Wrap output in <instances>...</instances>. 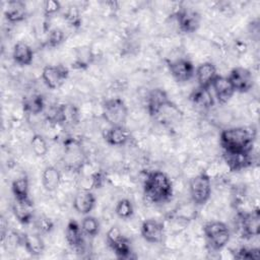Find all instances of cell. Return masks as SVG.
Segmentation results:
<instances>
[{
	"mask_svg": "<svg viewBox=\"0 0 260 260\" xmlns=\"http://www.w3.org/2000/svg\"><path fill=\"white\" fill-rule=\"evenodd\" d=\"M102 116L110 126H122L128 117V108L120 98L106 100L102 105Z\"/></svg>",
	"mask_w": 260,
	"mask_h": 260,
	"instance_id": "277c9868",
	"label": "cell"
},
{
	"mask_svg": "<svg viewBox=\"0 0 260 260\" xmlns=\"http://www.w3.org/2000/svg\"><path fill=\"white\" fill-rule=\"evenodd\" d=\"M81 229L85 236L95 237L100 232V222L99 220L91 215H85L81 220Z\"/></svg>",
	"mask_w": 260,
	"mask_h": 260,
	"instance_id": "f546056e",
	"label": "cell"
},
{
	"mask_svg": "<svg viewBox=\"0 0 260 260\" xmlns=\"http://www.w3.org/2000/svg\"><path fill=\"white\" fill-rule=\"evenodd\" d=\"M223 159L231 171L246 169L252 164L251 152H224Z\"/></svg>",
	"mask_w": 260,
	"mask_h": 260,
	"instance_id": "44dd1931",
	"label": "cell"
},
{
	"mask_svg": "<svg viewBox=\"0 0 260 260\" xmlns=\"http://www.w3.org/2000/svg\"><path fill=\"white\" fill-rule=\"evenodd\" d=\"M61 8L60 2L55 0H47L43 4V11L46 16H51L55 13H57Z\"/></svg>",
	"mask_w": 260,
	"mask_h": 260,
	"instance_id": "e575fe53",
	"label": "cell"
},
{
	"mask_svg": "<svg viewBox=\"0 0 260 260\" xmlns=\"http://www.w3.org/2000/svg\"><path fill=\"white\" fill-rule=\"evenodd\" d=\"M189 99L194 106L203 110H208L214 105V99L210 89L205 87L198 86L194 88L190 93Z\"/></svg>",
	"mask_w": 260,
	"mask_h": 260,
	"instance_id": "7402d4cb",
	"label": "cell"
},
{
	"mask_svg": "<svg viewBox=\"0 0 260 260\" xmlns=\"http://www.w3.org/2000/svg\"><path fill=\"white\" fill-rule=\"evenodd\" d=\"M22 245L25 251L31 256H39L45 251V243L38 234H23Z\"/></svg>",
	"mask_w": 260,
	"mask_h": 260,
	"instance_id": "484cf974",
	"label": "cell"
},
{
	"mask_svg": "<svg viewBox=\"0 0 260 260\" xmlns=\"http://www.w3.org/2000/svg\"><path fill=\"white\" fill-rule=\"evenodd\" d=\"M30 147L37 156H45L48 152V144L46 139L41 134H34L30 139Z\"/></svg>",
	"mask_w": 260,
	"mask_h": 260,
	"instance_id": "4dcf8cb0",
	"label": "cell"
},
{
	"mask_svg": "<svg viewBox=\"0 0 260 260\" xmlns=\"http://www.w3.org/2000/svg\"><path fill=\"white\" fill-rule=\"evenodd\" d=\"M219 104H226L235 93V90L228 77L217 75L210 86Z\"/></svg>",
	"mask_w": 260,
	"mask_h": 260,
	"instance_id": "2e32d148",
	"label": "cell"
},
{
	"mask_svg": "<svg viewBox=\"0 0 260 260\" xmlns=\"http://www.w3.org/2000/svg\"><path fill=\"white\" fill-rule=\"evenodd\" d=\"M203 233L208 246L215 251L223 249L231 239L229 226L219 220H212L205 223Z\"/></svg>",
	"mask_w": 260,
	"mask_h": 260,
	"instance_id": "3957f363",
	"label": "cell"
},
{
	"mask_svg": "<svg viewBox=\"0 0 260 260\" xmlns=\"http://www.w3.org/2000/svg\"><path fill=\"white\" fill-rule=\"evenodd\" d=\"M12 59L19 66H28L34 60V51L26 43L18 42L13 47Z\"/></svg>",
	"mask_w": 260,
	"mask_h": 260,
	"instance_id": "cb8c5ba5",
	"label": "cell"
},
{
	"mask_svg": "<svg viewBox=\"0 0 260 260\" xmlns=\"http://www.w3.org/2000/svg\"><path fill=\"white\" fill-rule=\"evenodd\" d=\"M95 196L94 194L86 189L78 191L73 198V208L80 214H89L95 206Z\"/></svg>",
	"mask_w": 260,
	"mask_h": 260,
	"instance_id": "9a60e30c",
	"label": "cell"
},
{
	"mask_svg": "<svg viewBox=\"0 0 260 260\" xmlns=\"http://www.w3.org/2000/svg\"><path fill=\"white\" fill-rule=\"evenodd\" d=\"M189 193L195 205L205 204L211 196V179L209 175L202 172L191 178L189 182Z\"/></svg>",
	"mask_w": 260,
	"mask_h": 260,
	"instance_id": "5b68a950",
	"label": "cell"
},
{
	"mask_svg": "<svg viewBox=\"0 0 260 260\" xmlns=\"http://www.w3.org/2000/svg\"><path fill=\"white\" fill-rule=\"evenodd\" d=\"M140 234L142 238L150 243H160L165 236V224L162 221L155 218L145 219L140 226Z\"/></svg>",
	"mask_w": 260,
	"mask_h": 260,
	"instance_id": "4fadbf2b",
	"label": "cell"
},
{
	"mask_svg": "<svg viewBox=\"0 0 260 260\" xmlns=\"http://www.w3.org/2000/svg\"><path fill=\"white\" fill-rule=\"evenodd\" d=\"M64 31L59 27H54L48 31L47 44L50 47H57L64 41Z\"/></svg>",
	"mask_w": 260,
	"mask_h": 260,
	"instance_id": "1f68e13d",
	"label": "cell"
},
{
	"mask_svg": "<svg viewBox=\"0 0 260 260\" xmlns=\"http://www.w3.org/2000/svg\"><path fill=\"white\" fill-rule=\"evenodd\" d=\"M11 191L14 196V199L25 200L29 199V182L26 175H22L15 180H13L11 184Z\"/></svg>",
	"mask_w": 260,
	"mask_h": 260,
	"instance_id": "4316f807",
	"label": "cell"
},
{
	"mask_svg": "<svg viewBox=\"0 0 260 260\" xmlns=\"http://www.w3.org/2000/svg\"><path fill=\"white\" fill-rule=\"evenodd\" d=\"M106 242L110 249L120 259H129L132 254L130 241L122 234L118 226H112L106 235Z\"/></svg>",
	"mask_w": 260,
	"mask_h": 260,
	"instance_id": "8992f818",
	"label": "cell"
},
{
	"mask_svg": "<svg viewBox=\"0 0 260 260\" xmlns=\"http://www.w3.org/2000/svg\"><path fill=\"white\" fill-rule=\"evenodd\" d=\"M84 236L81 225L76 220L70 219L65 229V239L68 246L76 252H81L84 249Z\"/></svg>",
	"mask_w": 260,
	"mask_h": 260,
	"instance_id": "5bb4252c",
	"label": "cell"
},
{
	"mask_svg": "<svg viewBox=\"0 0 260 260\" xmlns=\"http://www.w3.org/2000/svg\"><path fill=\"white\" fill-rule=\"evenodd\" d=\"M255 136L253 128L233 127L221 131L219 143L224 152H251Z\"/></svg>",
	"mask_w": 260,
	"mask_h": 260,
	"instance_id": "6da1fadb",
	"label": "cell"
},
{
	"mask_svg": "<svg viewBox=\"0 0 260 260\" xmlns=\"http://www.w3.org/2000/svg\"><path fill=\"white\" fill-rule=\"evenodd\" d=\"M259 256L258 248H246L243 247L237 251L235 258L237 259H257Z\"/></svg>",
	"mask_w": 260,
	"mask_h": 260,
	"instance_id": "d6a6232c",
	"label": "cell"
},
{
	"mask_svg": "<svg viewBox=\"0 0 260 260\" xmlns=\"http://www.w3.org/2000/svg\"><path fill=\"white\" fill-rule=\"evenodd\" d=\"M36 226L39 230L40 233L42 234H48L50 233L53 228H54V223L53 221L47 217V216H40L37 221H36Z\"/></svg>",
	"mask_w": 260,
	"mask_h": 260,
	"instance_id": "836d02e7",
	"label": "cell"
},
{
	"mask_svg": "<svg viewBox=\"0 0 260 260\" xmlns=\"http://www.w3.org/2000/svg\"><path fill=\"white\" fill-rule=\"evenodd\" d=\"M104 138L109 145L123 146L130 141L131 133L124 125L110 126V128L105 131Z\"/></svg>",
	"mask_w": 260,
	"mask_h": 260,
	"instance_id": "e0dca14e",
	"label": "cell"
},
{
	"mask_svg": "<svg viewBox=\"0 0 260 260\" xmlns=\"http://www.w3.org/2000/svg\"><path fill=\"white\" fill-rule=\"evenodd\" d=\"M12 213L22 224H28L34 218V204L30 199H14L11 205Z\"/></svg>",
	"mask_w": 260,
	"mask_h": 260,
	"instance_id": "ac0fdd59",
	"label": "cell"
},
{
	"mask_svg": "<svg viewBox=\"0 0 260 260\" xmlns=\"http://www.w3.org/2000/svg\"><path fill=\"white\" fill-rule=\"evenodd\" d=\"M217 70L214 64L211 62L201 63L195 68V77L198 82V86L210 88L212 81L217 76Z\"/></svg>",
	"mask_w": 260,
	"mask_h": 260,
	"instance_id": "d6986e66",
	"label": "cell"
},
{
	"mask_svg": "<svg viewBox=\"0 0 260 260\" xmlns=\"http://www.w3.org/2000/svg\"><path fill=\"white\" fill-rule=\"evenodd\" d=\"M169 98L168 94L166 93L165 90L160 89V88H154L152 89L148 96H147V112L148 114L154 118L156 116V114L158 113V111L169 102Z\"/></svg>",
	"mask_w": 260,
	"mask_h": 260,
	"instance_id": "603a6c76",
	"label": "cell"
},
{
	"mask_svg": "<svg viewBox=\"0 0 260 260\" xmlns=\"http://www.w3.org/2000/svg\"><path fill=\"white\" fill-rule=\"evenodd\" d=\"M143 192L146 199L152 203H165L173 195V183L170 177L161 171H153L147 174Z\"/></svg>",
	"mask_w": 260,
	"mask_h": 260,
	"instance_id": "7a4b0ae2",
	"label": "cell"
},
{
	"mask_svg": "<svg viewBox=\"0 0 260 260\" xmlns=\"http://www.w3.org/2000/svg\"><path fill=\"white\" fill-rule=\"evenodd\" d=\"M27 15L26 5L23 1L20 0H11L6 3L4 9L5 18L12 23L20 22L25 19Z\"/></svg>",
	"mask_w": 260,
	"mask_h": 260,
	"instance_id": "ffe728a7",
	"label": "cell"
},
{
	"mask_svg": "<svg viewBox=\"0 0 260 260\" xmlns=\"http://www.w3.org/2000/svg\"><path fill=\"white\" fill-rule=\"evenodd\" d=\"M62 181V176L59 170L53 166H48L44 169L42 174V184L45 190L53 192L58 189Z\"/></svg>",
	"mask_w": 260,
	"mask_h": 260,
	"instance_id": "d4e9b609",
	"label": "cell"
},
{
	"mask_svg": "<svg viewBox=\"0 0 260 260\" xmlns=\"http://www.w3.org/2000/svg\"><path fill=\"white\" fill-rule=\"evenodd\" d=\"M64 165L70 171H79L84 165V153L76 139H68L64 147Z\"/></svg>",
	"mask_w": 260,
	"mask_h": 260,
	"instance_id": "52a82bcc",
	"label": "cell"
},
{
	"mask_svg": "<svg viewBox=\"0 0 260 260\" xmlns=\"http://www.w3.org/2000/svg\"><path fill=\"white\" fill-rule=\"evenodd\" d=\"M169 70L174 79L178 82L189 81L195 75L193 63L185 58H179L169 63Z\"/></svg>",
	"mask_w": 260,
	"mask_h": 260,
	"instance_id": "7c38bea8",
	"label": "cell"
},
{
	"mask_svg": "<svg viewBox=\"0 0 260 260\" xmlns=\"http://www.w3.org/2000/svg\"><path fill=\"white\" fill-rule=\"evenodd\" d=\"M115 213L119 218L129 219L134 213V207L132 202L127 198L120 199L115 206Z\"/></svg>",
	"mask_w": 260,
	"mask_h": 260,
	"instance_id": "f1b7e54d",
	"label": "cell"
},
{
	"mask_svg": "<svg viewBox=\"0 0 260 260\" xmlns=\"http://www.w3.org/2000/svg\"><path fill=\"white\" fill-rule=\"evenodd\" d=\"M260 213L256 208L250 212L239 213V229L244 238H252L259 235Z\"/></svg>",
	"mask_w": 260,
	"mask_h": 260,
	"instance_id": "30bf717a",
	"label": "cell"
},
{
	"mask_svg": "<svg viewBox=\"0 0 260 260\" xmlns=\"http://www.w3.org/2000/svg\"><path fill=\"white\" fill-rule=\"evenodd\" d=\"M22 107L25 113L30 115H38L41 114L45 109V100L41 94H34L30 98L24 100Z\"/></svg>",
	"mask_w": 260,
	"mask_h": 260,
	"instance_id": "83f0119b",
	"label": "cell"
},
{
	"mask_svg": "<svg viewBox=\"0 0 260 260\" xmlns=\"http://www.w3.org/2000/svg\"><path fill=\"white\" fill-rule=\"evenodd\" d=\"M69 76V70L64 65H47L42 70V79L50 89L60 88Z\"/></svg>",
	"mask_w": 260,
	"mask_h": 260,
	"instance_id": "9c48e42d",
	"label": "cell"
},
{
	"mask_svg": "<svg viewBox=\"0 0 260 260\" xmlns=\"http://www.w3.org/2000/svg\"><path fill=\"white\" fill-rule=\"evenodd\" d=\"M176 18L179 28L186 34L195 32L199 28L201 22L200 14L191 8L179 9L176 13Z\"/></svg>",
	"mask_w": 260,
	"mask_h": 260,
	"instance_id": "8fae6325",
	"label": "cell"
},
{
	"mask_svg": "<svg viewBox=\"0 0 260 260\" xmlns=\"http://www.w3.org/2000/svg\"><path fill=\"white\" fill-rule=\"evenodd\" d=\"M228 79L231 82L235 92H240V93H245L250 91L254 84L252 72L248 68H245L242 66L233 68L230 71Z\"/></svg>",
	"mask_w": 260,
	"mask_h": 260,
	"instance_id": "ba28073f",
	"label": "cell"
}]
</instances>
